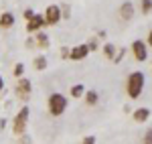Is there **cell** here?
<instances>
[{
    "label": "cell",
    "mask_w": 152,
    "mask_h": 144,
    "mask_svg": "<svg viewBox=\"0 0 152 144\" xmlns=\"http://www.w3.org/2000/svg\"><path fill=\"white\" fill-rule=\"evenodd\" d=\"M59 8H61V18H69V16H71V8H69V4H61Z\"/></svg>",
    "instance_id": "cell-19"
},
{
    "label": "cell",
    "mask_w": 152,
    "mask_h": 144,
    "mask_svg": "<svg viewBox=\"0 0 152 144\" xmlns=\"http://www.w3.org/2000/svg\"><path fill=\"white\" fill-rule=\"evenodd\" d=\"M130 47H132V55H134V59H136V61H140V63H142V61L148 59V47H146V43H144V41L136 39Z\"/></svg>",
    "instance_id": "cell-5"
},
{
    "label": "cell",
    "mask_w": 152,
    "mask_h": 144,
    "mask_svg": "<svg viewBox=\"0 0 152 144\" xmlns=\"http://www.w3.org/2000/svg\"><path fill=\"white\" fill-rule=\"evenodd\" d=\"M83 97H85V106H97V102H99V94H97L95 89L85 91V94H83Z\"/></svg>",
    "instance_id": "cell-13"
},
{
    "label": "cell",
    "mask_w": 152,
    "mask_h": 144,
    "mask_svg": "<svg viewBox=\"0 0 152 144\" xmlns=\"http://www.w3.org/2000/svg\"><path fill=\"white\" fill-rule=\"evenodd\" d=\"M4 128H6V120H4V118H0V130H4Z\"/></svg>",
    "instance_id": "cell-29"
},
{
    "label": "cell",
    "mask_w": 152,
    "mask_h": 144,
    "mask_svg": "<svg viewBox=\"0 0 152 144\" xmlns=\"http://www.w3.org/2000/svg\"><path fill=\"white\" fill-rule=\"evenodd\" d=\"M85 45H87V49H89V53H91V51H97V41H95V39H91V41H89V43H85Z\"/></svg>",
    "instance_id": "cell-22"
},
{
    "label": "cell",
    "mask_w": 152,
    "mask_h": 144,
    "mask_svg": "<svg viewBox=\"0 0 152 144\" xmlns=\"http://www.w3.org/2000/svg\"><path fill=\"white\" fill-rule=\"evenodd\" d=\"M116 53H118V49H116V45H112V43H105L104 45V55H105V59H114L116 57Z\"/></svg>",
    "instance_id": "cell-15"
},
{
    "label": "cell",
    "mask_w": 152,
    "mask_h": 144,
    "mask_svg": "<svg viewBox=\"0 0 152 144\" xmlns=\"http://www.w3.org/2000/svg\"><path fill=\"white\" fill-rule=\"evenodd\" d=\"M61 57H63V59H69V49H67V47L61 49Z\"/></svg>",
    "instance_id": "cell-27"
},
{
    "label": "cell",
    "mask_w": 152,
    "mask_h": 144,
    "mask_svg": "<svg viewBox=\"0 0 152 144\" xmlns=\"http://www.w3.org/2000/svg\"><path fill=\"white\" fill-rule=\"evenodd\" d=\"M35 45H37L39 49H49V47H51V41H49L47 33L37 31V33H35Z\"/></svg>",
    "instance_id": "cell-11"
},
{
    "label": "cell",
    "mask_w": 152,
    "mask_h": 144,
    "mask_svg": "<svg viewBox=\"0 0 152 144\" xmlns=\"http://www.w3.org/2000/svg\"><path fill=\"white\" fill-rule=\"evenodd\" d=\"M0 89H4V77L0 75Z\"/></svg>",
    "instance_id": "cell-30"
},
{
    "label": "cell",
    "mask_w": 152,
    "mask_h": 144,
    "mask_svg": "<svg viewBox=\"0 0 152 144\" xmlns=\"http://www.w3.org/2000/svg\"><path fill=\"white\" fill-rule=\"evenodd\" d=\"M67 104H69L67 96L55 91V94H51L49 99H47V110H49V114H51L53 118H59V116H63V112L67 110Z\"/></svg>",
    "instance_id": "cell-2"
},
{
    "label": "cell",
    "mask_w": 152,
    "mask_h": 144,
    "mask_svg": "<svg viewBox=\"0 0 152 144\" xmlns=\"http://www.w3.org/2000/svg\"><path fill=\"white\" fill-rule=\"evenodd\" d=\"M118 14H120V18H122V20H132V18H134V14H136L134 2H130V0L122 2V4H120V8H118Z\"/></svg>",
    "instance_id": "cell-7"
},
{
    "label": "cell",
    "mask_w": 152,
    "mask_h": 144,
    "mask_svg": "<svg viewBox=\"0 0 152 144\" xmlns=\"http://www.w3.org/2000/svg\"><path fill=\"white\" fill-rule=\"evenodd\" d=\"M18 144H31V138H28L26 134H20V140H18Z\"/></svg>",
    "instance_id": "cell-24"
},
{
    "label": "cell",
    "mask_w": 152,
    "mask_h": 144,
    "mask_svg": "<svg viewBox=\"0 0 152 144\" xmlns=\"http://www.w3.org/2000/svg\"><path fill=\"white\" fill-rule=\"evenodd\" d=\"M12 73H14V77H16V79H18V77H23V75H24V65H23V63H16V65H14V69H12Z\"/></svg>",
    "instance_id": "cell-18"
},
{
    "label": "cell",
    "mask_w": 152,
    "mask_h": 144,
    "mask_svg": "<svg viewBox=\"0 0 152 144\" xmlns=\"http://www.w3.org/2000/svg\"><path fill=\"white\" fill-rule=\"evenodd\" d=\"M45 26V18H43V14H37L35 12V16L31 18V20H26V33H31V35H35L37 31H41Z\"/></svg>",
    "instance_id": "cell-8"
},
{
    "label": "cell",
    "mask_w": 152,
    "mask_h": 144,
    "mask_svg": "<svg viewBox=\"0 0 152 144\" xmlns=\"http://www.w3.org/2000/svg\"><path fill=\"white\" fill-rule=\"evenodd\" d=\"M142 144H152V128H148L144 132V138H142Z\"/></svg>",
    "instance_id": "cell-20"
},
{
    "label": "cell",
    "mask_w": 152,
    "mask_h": 144,
    "mask_svg": "<svg viewBox=\"0 0 152 144\" xmlns=\"http://www.w3.org/2000/svg\"><path fill=\"white\" fill-rule=\"evenodd\" d=\"M144 43H146V47H152V29L148 31V37H146V41H144Z\"/></svg>",
    "instance_id": "cell-26"
},
{
    "label": "cell",
    "mask_w": 152,
    "mask_h": 144,
    "mask_svg": "<svg viewBox=\"0 0 152 144\" xmlns=\"http://www.w3.org/2000/svg\"><path fill=\"white\" fill-rule=\"evenodd\" d=\"M87 55H89L87 45H77V47H73L69 51V59L71 61H81V59H85Z\"/></svg>",
    "instance_id": "cell-9"
},
{
    "label": "cell",
    "mask_w": 152,
    "mask_h": 144,
    "mask_svg": "<svg viewBox=\"0 0 152 144\" xmlns=\"http://www.w3.org/2000/svg\"><path fill=\"white\" fill-rule=\"evenodd\" d=\"M150 108H136L134 110V114H132V118H134V122L136 124H144V122L150 120Z\"/></svg>",
    "instance_id": "cell-10"
},
{
    "label": "cell",
    "mask_w": 152,
    "mask_h": 144,
    "mask_svg": "<svg viewBox=\"0 0 152 144\" xmlns=\"http://www.w3.org/2000/svg\"><path fill=\"white\" fill-rule=\"evenodd\" d=\"M26 47H28V49L35 47V39H28V41H26Z\"/></svg>",
    "instance_id": "cell-28"
},
{
    "label": "cell",
    "mask_w": 152,
    "mask_h": 144,
    "mask_svg": "<svg viewBox=\"0 0 152 144\" xmlns=\"http://www.w3.org/2000/svg\"><path fill=\"white\" fill-rule=\"evenodd\" d=\"M31 89H33L31 79H26V77H18V81H16V96L26 102V99L31 97Z\"/></svg>",
    "instance_id": "cell-6"
},
{
    "label": "cell",
    "mask_w": 152,
    "mask_h": 144,
    "mask_svg": "<svg viewBox=\"0 0 152 144\" xmlns=\"http://www.w3.org/2000/svg\"><path fill=\"white\" fill-rule=\"evenodd\" d=\"M81 144H95V136H85Z\"/></svg>",
    "instance_id": "cell-25"
},
{
    "label": "cell",
    "mask_w": 152,
    "mask_h": 144,
    "mask_svg": "<svg viewBox=\"0 0 152 144\" xmlns=\"http://www.w3.org/2000/svg\"><path fill=\"white\" fill-rule=\"evenodd\" d=\"M124 55H126V49H120V51L116 53V57H114L112 61H114V63H120V61L124 59Z\"/></svg>",
    "instance_id": "cell-21"
},
{
    "label": "cell",
    "mask_w": 152,
    "mask_h": 144,
    "mask_svg": "<svg viewBox=\"0 0 152 144\" xmlns=\"http://www.w3.org/2000/svg\"><path fill=\"white\" fill-rule=\"evenodd\" d=\"M43 18H45V24L47 26L59 24V20H61V8H59V4H49L45 14H43Z\"/></svg>",
    "instance_id": "cell-4"
},
{
    "label": "cell",
    "mask_w": 152,
    "mask_h": 144,
    "mask_svg": "<svg viewBox=\"0 0 152 144\" xmlns=\"http://www.w3.org/2000/svg\"><path fill=\"white\" fill-rule=\"evenodd\" d=\"M14 26V14L12 12H2L0 14V29H10Z\"/></svg>",
    "instance_id": "cell-12"
},
{
    "label": "cell",
    "mask_w": 152,
    "mask_h": 144,
    "mask_svg": "<svg viewBox=\"0 0 152 144\" xmlns=\"http://www.w3.org/2000/svg\"><path fill=\"white\" fill-rule=\"evenodd\" d=\"M83 94H85V87H83L81 83H75L73 87H71V91H69V96H71V97H75V99L83 97Z\"/></svg>",
    "instance_id": "cell-16"
},
{
    "label": "cell",
    "mask_w": 152,
    "mask_h": 144,
    "mask_svg": "<svg viewBox=\"0 0 152 144\" xmlns=\"http://www.w3.org/2000/svg\"><path fill=\"white\" fill-rule=\"evenodd\" d=\"M140 8H142V14H150L152 12V0H140Z\"/></svg>",
    "instance_id": "cell-17"
},
{
    "label": "cell",
    "mask_w": 152,
    "mask_h": 144,
    "mask_svg": "<svg viewBox=\"0 0 152 144\" xmlns=\"http://www.w3.org/2000/svg\"><path fill=\"white\" fill-rule=\"evenodd\" d=\"M23 16H24V18H26V20H31V18L35 16V10H33V8H26V10L23 12Z\"/></svg>",
    "instance_id": "cell-23"
},
{
    "label": "cell",
    "mask_w": 152,
    "mask_h": 144,
    "mask_svg": "<svg viewBox=\"0 0 152 144\" xmlns=\"http://www.w3.org/2000/svg\"><path fill=\"white\" fill-rule=\"evenodd\" d=\"M28 114H31V110L28 106H23L20 112L14 116V120H12V132L16 134V136H20V134L26 132V122H28Z\"/></svg>",
    "instance_id": "cell-3"
},
{
    "label": "cell",
    "mask_w": 152,
    "mask_h": 144,
    "mask_svg": "<svg viewBox=\"0 0 152 144\" xmlns=\"http://www.w3.org/2000/svg\"><path fill=\"white\" fill-rule=\"evenodd\" d=\"M144 81H146V75L142 71H132L126 79V94L130 99H138L142 96V89H144Z\"/></svg>",
    "instance_id": "cell-1"
},
{
    "label": "cell",
    "mask_w": 152,
    "mask_h": 144,
    "mask_svg": "<svg viewBox=\"0 0 152 144\" xmlns=\"http://www.w3.org/2000/svg\"><path fill=\"white\" fill-rule=\"evenodd\" d=\"M33 65H35L37 71H45L47 69V57H43V55H39V57H35V61H33Z\"/></svg>",
    "instance_id": "cell-14"
}]
</instances>
